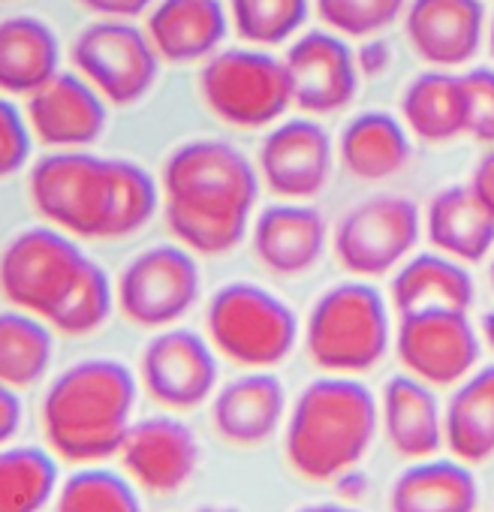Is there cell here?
<instances>
[{
  "mask_svg": "<svg viewBox=\"0 0 494 512\" xmlns=\"http://www.w3.org/2000/svg\"><path fill=\"white\" fill-rule=\"evenodd\" d=\"M260 187V169L241 148L223 139H190L166 157L160 172L166 226L199 256L229 253L247 235Z\"/></svg>",
  "mask_w": 494,
  "mask_h": 512,
  "instance_id": "obj_1",
  "label": "cell"
},
{
  "mask_svg": "<svg viewBox=\"0 0 494 512\" xmlns=\"http://www.w3.org/2000/svg\"><path fill=\"white\" fill-rule=\"evenodd\" d=\"M28 193L43 220L76 238H127L160 208V181L139 163L97 157L82 148L43 157Z\"/></svg>",
  "mask_w": 494,
  "mask_h": 512,
  "instance_id": "obj_2",
  "label": "cell"
},
{
  "mask_svg": "<svg viewBox=\"0 0 494 512\" xmlns=\"http://www.w3.org/2000/svg\"><path fill=\"white\" fill-rule=\"evenodd\" d=\"M380 431V401L347 374L311 380L293 401L284 425V455L308 482H338L368 455Z\"/></svg>",
  "mask_w": 494,
  "mask_h": 512,
  "instance_id": "obj_3",
  "label": "cell"
},
{
  "mask_svg": "<svg viewBox=\"0 0 494 512\" xmlns=\"http://www.w3.org/2000/svg\"><path fill=\"white\" fill-rule=\"evenodd\" d=\"M136 377L118 359H85L46 389L40 422L49 449L70 464L118 455L136 410Z\"/></svg>",
  "mask_w": 494,
  "mask_h": 512,
  "instance_id": "obj_4",
  "label": "cell"
},
{
  "mask_svg": "<svg viewBox=\"0 0 494 512\" xmlns=\"http://www.w3.org/2000/svg\"><path fill=\"white\" fill-rule=\"evenodd\" d=\"M392 302L368 281H344L329 287L305 320L308 359L323 374L359 377L377 368L392 341Z\"/></svg>",
  "mask_w": 494,
  "mask_h": 512,
  "instance_id": "obj_5",
  "label": "cell"
},
{
  "mask_svg": "<svg viewBox=\"0 0 494 512\" xmlns=\"http://www.w3.org/2000/svg\"><path fill=\"white\" fill-rule=\"evenodd\" d=\"M205 338L217 356L247 371H272L299 341L296 311L266 287L235 281L220 287L205 308Z\"/></svg>",
  "mask_w": 494,
  "mask_h": 512,
  "instance_id": "obj_6",
  "label": "cell"
},
{
  "mask_svg": "<svg viewBox=\"0 0 494 512\" xmlns=\"http://www.w3.org/2000/svg\"><path fill=\"white\" fill-rule=\"evenodd\" d=\"M91 266V256L76 235L58 226H31L19 232L0 253V293L49 326L73 299Z\"/></svg>",
  "mask_w": 494,
  "mask_h": 512,
  "instance_id": "obj_7",
  "label": "cell"
},
{
  "mask_svg": "<svg viewBox=\"0 0 494 512\" xmlns=\"http://www.w3.org/2000/svg\"><path fill=\"white\" fill-rule=\"evenodd\" d=\"M199 94L211 115L238 130L272 127L293 106L284 58L260 46L220 49L202 61Z\"/></svg>",
  "mask_w": 494,
  "mask_h": 512,
  "instance_id": "obj_8",
  "label": "cell"
},
{
  "mask_svg": "<svg viewBox=\"0 0 494 512\" xmlns=\"http://www.w3.org/2000/svg\"><path fill=\"white\" fill-rule=\"evenodd\" d=\"M422 235L419 205L398 193L371 196L341 214L332 247L341 269L356 278H380L395 272Z\"/></svg>",
  "mask_w": 494,
  "mask_h": 512,
  "instance_id": "obj_9",
  "label": "cell"
},
{
  "mask_svg": "<svg viewBox=\"0 0 494 512\" xmlns=\"http://www.w3.org/2000/svg\"><path fill=\"white\" fill-rule=\"evenodd\" d=\"M76 73L109 106H133L148 97L160 76V55L130 19H100L79 31L70 49Z\"/></svg>",
  "mask_w": 494,
  "mask_h": 512,
  "instance_id": "obj_10",
  "label": "cell"
},
{
  "mask_svg": "<svg viewBox=\"0 0 494 512\" xmlns=\"http://www.w3.org/2000/svg\"><path fill=\"white\" fill-rule=\"evenodd\" d=\"M202 293L196 253L184 244H154L124 266L115 284L118 311L139 329H169Z\"/></svg>",
  "mask_w": 494,
  "mask_h": 512,
  "instance_id": "obj_11",
  "label": "cell"
},
{
  "mask_svg": "<svg viewBox=\"0 0 494 512\" xmlns=\"http://www.w3.org/2000/svg\"><path fill=\"white\" fill-rule=\"evenodd\" d=\"M392 344L404 371L434 389L458 386L482 356V335L470 323V311L455 308L398 314Z\"/></svg>",
  "mask_w": 494,
  "mask_h": 512,
  "instance_id": "obj_12",
  "label": "cell"
},
{
  "mask_svg": "<svg viewBox=\"0 0 494 512\" xmlns=\"http://www.w3.org/2000/svg\"><path fill=\"white\" fill-rule=\"evenodd\" d=\"M217 350L190 329L157 332L139 359L145 392L166 410H196L217 392Z\"/></svg>",
  "mask_w": 494,
  "mask_h": 512,
  "instance_id": "obj_13",
  "label": "cell"
},
{
  "mask_svg": "<svg viewBox=\"0 0 494 512\" xmlns=\"http://www.w3.org/2000/svg\"><path fill=\"white\" fill-rule=\"evenodd\" d=\"M293 106L308 115H335L347 109L359 91L356 52L347 37L323 28L299 34L284 55Z\"/></svg>",
  "mask_w": 494,
  "mask_h": 512,
  "instance_id": "obj_14",
  "label": "cell"
},
{
  "mask_svg": "<svg viewBox=\"0 0 494 512\" xmlns=\"http://www.w3.org/2000/svg\"><path fill=\"white\" fill-rule=\"evenodd\" d=\"M335 145L314 118H290L272 124L260 145L257 169L263 187L278 199H314L332 178Z\"/></svg>",
  "mask_w": 494,
  "mask_h": 512,
  "instance_id": "obj_15",
  "label": "cell"
},
{
  "mask_svg": "<svg viewBox=\"0 0 494 512\" xmlns=\"http://www.w3.org/2000/svg\"><path fill=\"white\" fill-rule=\"evenodd\" d=\"M118 458L139 488L151 494H175L193 479L202 449L187 422L160 413L130 425Z\"/></svg>",
  "mask_w": 494,
  "mask_h": 512,
  "instance_id": "obj_16",
  "label": "cell"
},
{
  "mask_svg": "<svg viewBox=\"0 0 494 512\" xmlns=\"http://www.w3.org/2000/svg\"><path fill=\"white\" fill-rule=\"evenodd\" d=\"M485 31L482 0H410L404 10L407 43L428 67H464L479 55Z\"/></svg>",
  "mask_w": 494,
  "mask_h": 512,
  "instance_id": "obj_17",
  "label": "cell"
},
{
  "mask_svg": "<svg viewBox=\"0 0 494 512\" xmlns=\"http://www.w3.org/2000/svg\"><path fill=\"white\" fill-rule=\"evenodd\" d=\"M106 106L109 103L79 73H58L28 97L25 115L31 133L43 145L55 151H76L103 136L109 121Z\"/></svg>",
  "mask_w": 494,
  "mask_h": 512,
  "instance_id": "obj_18",
  "label": "cell"
},
{
  "mask_svg": "<svg viewBox=\"0 0 494 512\" xmlns=\"http://www.w3.org/2000/svg\"><path fill=\"white\" fill-rule=\"evenodd\" d=\"M329 244L326 217L299 199H278L263 208L251 229V247L263 269L278 278H299L311 272Z\"/></svg>",
  "mask_w": 494,
  "mask_h": 512,
  "instance_id": "obj_19",
  "label": "cell"
},
{
  "mask_svg": "<svg viewBox=\"0 0 494 512\" xmlns=\"http://www.w3.org/2000/svg\"><path fill=\"white\" fill-rule=\"evenodd\" d=\"M287 389L272 371H247L211 398V425L220 440L254 449L269 443L287 425Z\"/></svg>",
  "mask_w": 494,
  "mask_h": 512,
  "instance_id": "obj_20",
  "label": "cell"
},
{
  "mask_svg": "<svg viewBox=\"0 0 494 512\" xmlns=\"http://www.w3.org/2000/svg\"><path fill=\"white\" fill-rule=\"evenodd\" d=\"M229 13L220 0H157L145 34L166 64H196L220 52L229 34Z\"/></svg>",
  "mask_w": 494,
  "mask_h": 512,
  "instance_id": "obj_21",
  "label": "cell"
},
{
  "mask_svg": "<svg viewBox=\"0 0 494 512\" xmlns=\"http://www.w3.org/2000/svg\"><path fill=\"white\" fill-rule=\"evenodd\" d=\"M377 401L380 428L398 458L419 461L443 449V407L434 386L404 371L386 380Z\"/></svg>",
  "mask_w": 494,
  "mask_h": 512,
  "instance_id": "obj_22",
  "label": "cell"
},
{
  "mask_svg": "<svg viewBox=\"0 0 494 512\" xmlns=\"http://www.w3.org/2000/svg\"><path fill=\"white\" fill-rule=\"evenodd\" d=\"M422 232L434 250L464 266L482 263L494 250V214L470 184H449L437 190L422 211Z\"/></svg>",
  "mask_w": 494,
  "mask_h": 512,
  "instance_id": "obj_23",
  "label": "cell"
},
{
  "mask_svg": "<svg viewBox=\"0 0 494 512\" xmlns=\"http://www.w3.org/2000/svg\"><path fill=\"white\" fill-rule=\"evenodd\" d=\"M479 482L458 458L410 461L389 488V512H476Z\"/></svg>",
  "mask_w": 494,
  "mask_h": 512,
  "instance_id": "obj_24",
  "label": "cell"
},
{
  "mask_svg": "<svg viewBox=\"0 0 494 512\" xmlns=\"http://www.w3.org/2000/svg\"><path fill=\"white\" fill-rule=\"evenodd\" d=\"M473 299H476V287L467 266L440 250L410 253L395 269L392 290H389V302L395 314L425 311V308L470 311Z\"/></svg>",
  "mask_w": 494,
  "mask_h": 512,
  "instance_id": "obj_25",
  "label": "cell"
},
{
  "mask_svg": "<svg viewBox=\"0 0 494 512\" xmlns=\"http://www.w3.org/2000/svg\"><path fill=\"white\" fill-rule=\"evenodd\" d=\"M413 157V133L392 112L356 115L338 139L341 166L359 181H386Z\"/></svg>",
  "mask_w": 494,
  "mask_h": 512,
  "instance_id": "obj_26",
  "label": "cell"
},
{
  "mask_svg": "<svg viewBox=\"0 0 494 512\" xmlns=\"http://www.w3.org/2000/svg\"><path fill=\"white\" fill-rule=\"evenodd\" d=\"M401 121L419 142H452L467 136V85L452 70L431 67L407 82L401 94Z\"/></svg>",
  "mask_w": 494,
  "mask_h": 512,
  "instance_id": "obj_27",
  "label": "cell"
},
{
  "mask_svg": "<svg viewBox=\"0 0 494 512\" xmlns=\"http://www.w3.org/2000/svg\"><path fill=\"white\" fill-rule=\"evenodd\" d=\"M443 446L464 464L494 458V365H476L443 407Z\"/></svg>",
  "mask_w": 494,
  "mask_h": 512,
  "instance_id": "obj_28",
  "label": "cell"
},
{
  "mask_svg": "<svg viewBox=\"0 0 494 512\" xmlns=\"http://www.w3.org/2000/svg\"><path fill=\"white\" fill-rule=\"evenodd\" d=\"M61 43L55 31L34 16H10L0 22V94L31 97L58 76Z\"/></svg>",
  "mask_w": 494,
  "mask_h": 512,
  "instance_id": "obj_29",
  "label": "cell"
},
{
  "mask_svg": "<svg viewBox=\"0 0 494 512\" xmlns=\"http://www.w3.org/2000/svg\"><path fill=\"white\" fill-rule=\"evenodd\" d=\"M52 326L28 311L0 314V383L10 389L37 386L52 365L55 341Z\"/></svg>",
  "mask_w": 494,
  "mask_h": 512,
  "instance_id": "obj_30",
  "label": "cell"
},
{
  "mask_svg": "<svg viewBox=\"0 0 494 512\" xmlns=\"http://www.w3.org/2000/svg\"><path fill=\"white\" fill-rule=\"evenodd\" d=\"M58 491V461L40 446L0 449V512H43Z\"/></svg>",
  "mask_w": 494,
  "mask_h": 512,
  "instance_id": "obj_31",
  "label": "cell"
},
{
  "mask_svg": "<svg viewBox=\"0 0 494 512\" xmlns=\"http://www.w3.org/2000/svg\"><path fill=\"white\" fill-rule=\"evenodd\" d=\"M232 31L260 49L296 40L311 16V0H226Z\"/></svg>",
  "mask_w": 494,
  "mask_h": 512,
  "instance_id": "obj_32",
  "label": "cell"
},
{
  "mask_svg": "<svg viewBox=\"0 0 494 512\" xmlns=\"http://www.w3.org/2000/svg\"><path fill=\"white\" fill-rule=\"evenodd\" d=\"M55 512H142V500L130 476L82 467L61 485Z\"/></svg>",
  "mask_w": 494,
  "mask_h": 512,
  "instance_id": "obj_33",
  "label": "cell"
},
{
  "mask_svg": "<svg viewBox=\"0 0 494 512\" xmlns=\"http://www.w3.org/2000/svg\"><path fill=\"white\" fill-rule=\"evenodd\" d=\"M407 4L410 0H317V16L347 40H368L404 19Z\"/></svg>",
  "mask_w": 494,
  "mask_h": 512,
  "instance_id": "obj_34",
  "label": "cell"
},
{
  "mask_svg": "<svg viewBox=\"0 0 494 512\" xmlns=\"http://www.w3.org/2000/svg\"><path fill=\"white\" fill-rule=\"evenodd\" d=\"M467 85V136L494 148V70L479 67L464 73Z\"/></svg>",
  "mask_w": 494,
  "mask_h": 512,
  "instance_id": "obj_35",
  "label": "cell"
},
{
  "mask_svg": "<svg viewBox=\"0 0 494 512\" xmlns=\"http://www.w3.org/2000/svg\"><path fill=\"white\" fill-rule=\"evenodd\" d=\"M31 124L7 97H0V178L16 175L31 154Z\"/></svg>",
  "mask_w": 494,
  "mask_h": 512,
  "instance_id": "obj_36",
  "label": "cell"
},
{
  "mask_svg": "<svg viewBox=\"0 0 494 512\" xmlns=\"http://www.w3.org/2000/svg\"><path fill=\"white\" fill-rule=\"evenodd\" d=\"M157 0H79V7L100 19H136L148 13Z\"/></svg>",
  "mask_w": 494,
  "mask_h": 512,
  "instance_id": "obj_37",
  "label": "cell"
},
{
  "mask_svg": "<svg viewBox=\"0 0 494 512\" xmlns=\"http://www.w3.org/2000/svg\"><path fill=\"white\" fill-rule=\"evenodd\" d=\"M22 428V401L19 392L0 383V446L10 443Z\"/></svg>",
  "mask_w": 494,
  "mask_h": 512,
  "instance_id": "obj_38",
  "label": "cell"
},
{
  "mask_svg": "<svg viewBox=\"0 0 494 512\" xmlns=\"http://www.w3.org/2000/svg\"><path fill=\"white\" fill-rule=\"evenodd\" d=\"M467 184H470L473 193L485 202V208L494 214V148H488V151L476 160V166H473Z\"/></svg>",
  "mask_w": 494,
  "mask_h": 512,
  "instance_id": "obj_39",
  "label": "cell"
},
{
  "mask_svg": "<svg viewBox=\"0 0 494 512\" xmlns=\"http://www.w3.org/2000/svg\"><path fill=\"white\" fill-rule=\"evenodd\" d=\"M356 64H359V73H365V76H383L386 67L392 64L389 46L371 37V43H365V46L356 52Z\"/></svg>",
  "mask_w": 494,
  "mask_h": 512,
  "instance_id": "obj_40",
  "label": "cell"
},
{
  "mask_svg": "<svg viewBox=\"0 0 494 512\" xmlns=\"http://www.w3.org/2000/svg\"><path fill=\"white\" fill-rule=\"evenodd\" d=\"M296 512H362V509H353L347 503H308Z\"/></svg>",
  "mask_w": 494,
  "mask_h": 512,
  "instance_id": "obj_41",
  "label": "cell"
},
{
  "mask_svg": "<svg viewBox=\"0 0 494 512\" xmlns=\"http://www.w3.org/2000/svg\"><path fill=\"white\" fill-rule=\"evenodd\" d=\"M479 335H482V341L494 350V311H488V314L482 317V323H479Z\"/></svg>",
  "mask_w": 494,
  "mask_h": 512,
  "instance_id": "obj_42",
  "label": "cell"
},
{
  "mask_svg": "<svg viewBox=\"0 0 494 512\" xmlns=\"http://www.w3.org/2000/svg\"><path fill=\"white\" fill-rule=\"evenodd\" d=\"M485 43H488V52L494 58V16L488 19V31H485Z\"/></svg>",
  "mask_w": 494,
  "mask_h": 512,
  "instance_id": "obj_43",
  "label": "cell"
},
{
  "mask_svg": "<svg viewBox=\"0 0 494 512\" xmlns=\"http://www.w3.org/2000/svg\"><path fill=\"white\" fill-rule=\"evenodd\" d=\"M488 281H491V290H494V250H491V269H488Z\"/></svg>",
  "mask_w": 494,
  "mask_h": 512,
  "instance_id": "obj_44",
  "label": "cell"
}]
</instances>
